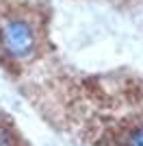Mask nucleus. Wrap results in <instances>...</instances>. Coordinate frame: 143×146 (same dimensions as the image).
<instances>
[{
    "label": "nucleus",
    "mask_w": 143,
    "mask_h": 146,
    "mask_svg": "<svg viewBox=\"0 0 143 146\" xmlns=\"http://www.w3.org/2000/svg\"><path fill=\"white\" fill-rule=\"evenodd\" d=\"M2 44L5 50L15 59H26L35 52L37 35L35 29L26 20H9L2 29Z\"/></svg>",
    "instance_id": "f257e3e1"
},
{
    "label": "nucleus",
    "mask_w": 143,
    "mask_h": 146,
    "mask_svg": "<svg viewBox=\"0 0 143 146\" xmlns=\"http://www.w3.org/2000/svg\"><path fill=\"white\" fill-rule=\"evenodd\" d=\"M124 146H143V127H134L126 133Z\"/></svg>",
    "instance_id": "f03ea898"
},
{
    "label": "nucleus",
    "mask_w": 143,
    "mask_h": 146,
    "mask_svg": "<svg viewBox=\"0 0 143 146\" xmlns=\"http://www.w3.org/2000/svg\"><path fill=\"white\" fill-rule=\"evenodd\" d=\"M0 146H15V140L11 137V133L5 131L2 127H0Z\"/></svg>",
    "instance_id": "7ed1b4c3"
}]
</instances>
